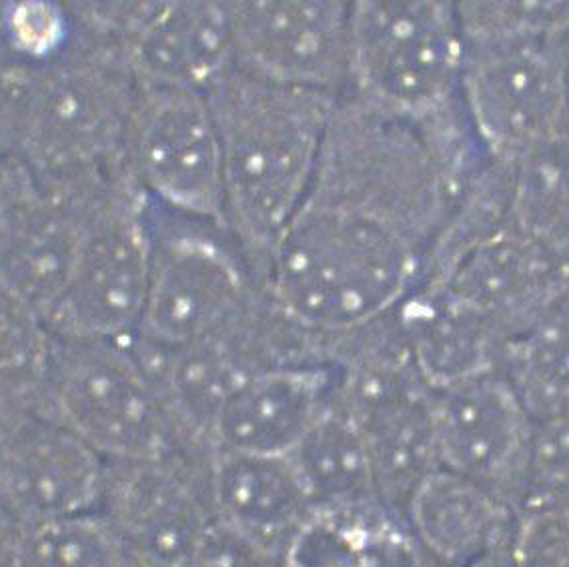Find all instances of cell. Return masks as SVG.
Masks as SVG:
<instances>
[{"instance_id": "cell-20", "label": "cell", "mask_w": 569, "mask_h": 567, "mask_svg": "<svg viewBox=\"0 0 569 567\" xmlns=\"http://www.w3.org/2000/svg\"><path fill=\"white\" fill-rule=\"evenodd\" d=\"M419 374L436 391L499 369L503 339L443 285H417L391 314Z\"/></svg>"}, {"instance_id": "cell-24", "label": "cell", "mask_w": 569, "mask_h": 567, "mask_svg": "<svg viewBox=\"0 0 569 567\" xmlns=\"http://www.w3.org/2000/svg\"><path fill=\"white\" fill-rule=\"evenodd\" d=\"M51 354L41 315L0 287V414L41 407Z\"/></svg>"}, {"instance_id": "cell-11", "label": "cell", "mask_w": 569, "mask_h": 567, "mask_svg": "<svg viewBox=\"0 0 569 567\" xmlns=\"http://www.w3.org/2000/svg\"><path fill=\"white\" fill-rule=\"evenodd\" d=\"M209 464L187 456L107 464L97 511L129 566H193L214 521Z\"/></svg>"}, {"instance_id": "cell-15", "label": "cell", "mask_w": 569, "mask_h": 567, "mask_svg": "<svg viewBox=\"0 0 569 567\" xmlns=\"http://www.w3.org/2000/svg\"><path fill=\"white\" fill-rule=\"evenodd\" d=\"M439 467L496 489L513 504L528 466L533 417L501 369L436 391Z\"/></svg>"}, {"instance_id": "cell-26", "label": "cell", "mask_w": 569, "mask_h": 567, "mask_svg": "<svg viewBox=\"0 0 569 567\" xmlns=\"http://www.w3.org/2000/svg\"><path fill=\"white\" fill-rule=\"evenodd\" d=\"M379 509H316L281 549V567H363L367 519Z\"/></svg>"}, {"instance_id": "cell-23", "label": "cell", "mask_w": 569, "mask_h": 567, "mask_svg": "<svg viewBox=\"0 0 569 567\" xmlns=\"http://www.w3.org/2000/svg\"><path fill=\"white\" fill-rule=\"evenodd\" d=\"M509 167V229L569 263V129Z\"/></svg>"}, {"instance_id": "cell-28", "label": "cell", "mask_w": 569, "mask_h": 567, "mask_svg": "<svg viewBox=\"0 0 569 567\" xmlns=\"http://www.w3.org/2000/svg\"><path fill=\"white\" fill-rule=\"evenodd\" d=\"M191 567H281V551L214 519Z\"/></svg>"}, {"instance_id": "cell-3", "label": "cell", "mask_w": 569, "mask_h": 567, "mask_svg": "<svg viewBox=\"0 0 569 567\" xmlns=\"http://www.w3.org/2000/svg\"><path fill=\"white\" fill-rule=\"evenodd\" d=\"M221 137L224 225L264 285L313 181L341 97L267 81L234 64L207 91Z\"/></svg>"}, {"instance_id": "cell-22", "label": "cell", "mask_w": 569, "mask_h": 567, "mask_svg": "<svg viewBox=\"0 0 569 567\" xmlns=\"http://www.w3.org/2000/svg\"><path fill=\"white\" fill-rule=\"evenodd\" d=\"M313 509L366 511L386 507L377 491L366 439L341 396L289 456Z\"/></svg>"}, {"instance_id": "cell-30", "label": "cell", "mask_w": 569, "mask_h": 567, "mask_svg": "<svg viewBox=\"0 0 569 567\" xmlns=\"http://www.w3.org/2000/svg\"><path fill=\"white\" fill-rule=\"evenodd\" d=\"M7 157H11V149H9V131H7L4 115L0 111V162L4 161Z\"/></svg>"}, {"instance_id": "cell-10", "label": "cell", "mask_w": 569, "mask_h": 567, "mask_svg": "<svg viewBox=\"0 0 569 567\" xmlns=\"http://www.w3.org/2000/svg\"><path fill=\"white\" fill-rule=\"evenodd\" d=\"M124 169L164 211L227 227L221 137L204 92L139 82Z\"/></svg>"}, {"instance_id": "cell-25", "label": "cell", "mask_w": 569, "mask_h": 567, "mask_svg": "<svg viewBox=\"0 0 569 567\" xmlns=\"http://www.w3.org/2000/svg\"><path fill=\"white\" fill-rule=\"evenodd\" d=\"M9 567H131L99 511L19 527Z\"/></svg>"}, {"instance_id": "cell-12", "label": "cell", "mask_w": 569, "mask_h": 567, "mask_svg": "<svg viewBox=\"0 0 569 567\" xmlns=\"http://www.w3.org/2000/svg\"><path fill=\"white\" fill-rule=\"evenodd\" d=\"M109 187L92 195L61 193L14 157L0 162V287L42 321L69 285L92 205Z\"/></svg>"}, {"instance_id": "cell-5", "label": "cell", "mask_w": 569, "mask_h": 567, "mask_svg": "<svg viewBox=\"0 0 569 567\" xmlns=\"http://www.w3.org/2000/svg\"><path fill=\"white\" fill-rule=\"evenodd\" d=\"M461 94L471 131L493 161L513 165L569 129V24L516 29L461 22Z\"/></svg>"}, {"instance_id": "cell-1", "label": "cell", "mask_w": 569, "mask_h": 567, "mask_svg": "<svg viewBox=\"0 0 569 567\" xmlns=\"http://www.w3.org/2000/svg\"><path fill=\"white\" fill-rule=\"evenodd\" d=\"M456 195L416 131L343 94L264 291L329 337L386 319L423 281Z\"/></svg>"}, {"instance_id": "cell-9", "label": "cell", "mask_w": 569, "mask_h": 567, "mask_svg": "<svg viewBox=\"0 0 569 567\" xmlns=\"http://www.w3.org/2000/svg\"><path fill=\"white\" fill-rule=\"evenodd\" d=\"M151 253V201L127 172L92 205L69 285L44 319L52 337L131 339L144 311Z\"/></svg>"}, {"instance_id": "cell-19", "label": "cell", "mask_w": 569, "mask_h": 567, "mask_svg": "<svg viewBox=\"0 0 569 567\" xmlns=\"http://www.w3.org/2000/svg\"><path fill=\"white\" fill-rule=\"evenodd\" d=\"M433 567H463L508 551L516 507L491 487L438 467L417 486L401 514Z\"/></svg>"}, {"instance_id": "cell-29", "label": "cell", "mask_w": 569, "mask_h": 567, "mask_svg": "<svg viewBox=\"0 0 569 567\" xmlns=\"http://www.w3.org/2000/svg\"><path fill=\"white\" fill-rule=\"evenodd\" d=\"M463 567H511V564H509L508 551H501V554L479 559L476 564H469V566Z\"/></svg>"}, {"instance_id": "cell-13", "label": "cell", "mask_w": 569, "mask_h": 567, "mask_svg": "<svg viewBox=\"0 0 569 567\" xmlns=\"http://www.w3.org/2000/svg\"><path fill=\"white\" fill-rule=\"evenodd\" d=\"M107 464L39 409L0 414V517L27 527L97 511Z\"/></svg>"}, {"instance_id": "cell-2", "label": "cell", "mask_w": 569, "mask_h": 567, "mask_svg": "<svg viewBox=\"0 0 569 567\" xmlns=\"http://www.w3.org/2000/svg\"><path fill=\"white\" fill-rule=\"evenodd\" d=\"M77 27L61 59L37 69L0 67V109L11 157L54 191L92 195L127 175L139 82L119 47Z\"/></svg>"}, {"instance_id": "cell-16", "label": "cell", "mask_w": 569, "mask_h": 567, "mask_svg": "<svg viewBox=\"0 0 569 567\" xmlns=\"http://www.w3.org/2000/svg\"><path fill=\"white\" fill-rule=\"evenodd\" d=\"M122 51L139 82L204 92L234 67L233 2H131Z\"/></svg>"}, {"instance_id": "cell-6", "label": "cell", "mask_w": 569, "mask_h": 567, "mask_svg": "<svg viewBox=\"0 0 569 567\" xmlns=\"http://www.w3.org/2000/svg\"><path fill=\"white\" fill-rule=\"evenodd\" d=\"M339 396L353 417L383 506L401 517L417 486L439 467L436 389L419 374L391 315L343 335Z\"/></svg>"}, {"instance_id": "cell-21", "label": "cell", "mask_w": 569, "mask_h": 567, "mask_svg": "<svg viewBox=\"0 0 569 567\" xmlns=\"http://www.w3.org/2000/svg\"><path fill=\"white\" fill-rule=\"evenodd\" d=\"M209 497L214 519L274 551L316 511L289 457L214 449Z\"/></svg>"}, {"instance_id": "cell-17", "label": "cell", "mask_w": 569, "mask_h": 567, "mask_svg": "<svg viewBox=\"0 0 569 567\" xmlns=\"http://www.w3.org/2000/svg\"><path fill=\"white\" fill-rule=\"evenodd\" d=\"M339 396L336 361L281 365L247 381L217 417L213 447L289 457Z\"/></svg>"}, {"instance_id": "cell-7", "label": "cell", "mask_w": 569, "mask_h": 567, "mask_svg": "<svg viewBox=\"0 0 569 567\" xmlns=\"http://www.w3.org/2000/svg\"><path fill=\"white\" fill-rule=\"evenodd\" d=\"M39 411L79 437L104 464L184 456L159 387L131 339L52 337Z\"/></svg>"}, {"instance_id": "cell-8", "label": "cell", "mask_w": 569, "mask_h": 567, "mask_svg": "<svg viewBox=\"0 0 569 567\" xmlns=\"http://www.w3.org/2000/svg\"><path fill=\"white\" fill-rule=\"evenodd\" d=\"M153 253L141 325L132 337L179 349L214 334L263 294L264 285L223 225L151 203Z\"/></svg>"}, {"instance_id": "cell-27", "label": "cell", "mask_w": 569, "mask_h": 567, "mask_svg": "<svg viewBox=\"0 0 569 567\" xmlns=\"http://www.w3.org/2000/svg\"><path fill=\"white\" fill-rule=\"evenodd\" d=\"M509 537L511 567H569V507L518 501Z\"/></svg>"}, {"instance_id": "cell-4", "label": "cell", "mask_w": 569, "mask_h": 567, "mask_svg": "<svg viewBox=\"0 0 569 567\" xmlns=\"http://www.w3.org/2000/svg\"><path fill=\"white\" fill-rule=\"evenodd\" d=\"M458 4L353 2L347 92L416 131L461 189L488 155L463 107Z\"/></svg>"}, {"instance_id": "cell-18", "label": "cell", "mask_w": 569, "mask_h": 567, "mask_svg": "<svg viewBox=\"0 0 569 567\" xmlns=\"http://www.w3.org/2000/svg\"><path fill=\"white\" fill-rule=\"evenodd\" d=\"M569 263L506 229L473 247L446 273L443 285L496 327L503 345L523 334L568 279Z\"/></svg>"}, {"instance_id": "cell-14", "label": "cell", "mask_w": 569, "mask_h": 567, "mask_svg": "<svg viewBox=\"0 0 569 567\" xmlns=\"http://www.w3.org/2000/svg\"><path fill=\"white\" fill-rule=\"evenodd\" d=\"M234 64L267 81L343 97L351 4L233 2Z\"/></svg>"}, {"instance_id": "cell-31", "label": "cell", "mask_w": 569, "mask_h": 567, "mask_svg": "<svg viewBox=\"0 0 569 567\" xmlns=\"http://www.w3.org/2000/svg\"><path fill=\"white\" fill-rule=\"evenodd\" d=\"M568 67H569V49H568Z\"/></svg>"}]
</instances>
